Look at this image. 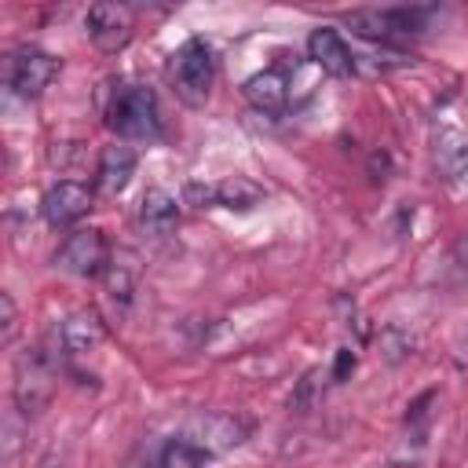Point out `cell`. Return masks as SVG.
<instances>
[{"mask_svg":"<svg viewBox=\"0 0 468 468\" xmlns=\"http://www.w3.org/2000/svg\"><path fill=\"white\" fill-rule=\"evenodd\" d=\"M106 124L110 132H117V139H135V143L157 139L161 135L157 91L146 84H124L106 106Z\"/></svg>","mask_w":468,"mask_h":468,"instance_id":"cell-1","label":"cell"},{"mask_svg":"<svg viewBox=\"0 0 468 468\" xmlns=\"http://www.w3.org/2000/svg\"><path fill=\"white\" fill-rule=\"evenodd\" d=\"M55 373H58V362L51 358V351L44 344L37 347H26L18 358H15V410L33 420L48 402H51V391H55Z\"/></svg>","mask_w":468,"mask_h":468,"instance_id":"cell-2","label":"cell"},{"mask_svg":"<svg viewBox=\"0 0 468 468\" xmlns=\"http://www.w3.org/2000/svg\"><path fill=\"white\" fill-rule=\"evenodd\" d=\"M168 73H172L176 95H179L186 106L197 110V106H205L208 95H212V84H216V55H212V48H208L201 37H190L186 44L176 48Z\"/></svg>","mask_w":468,"mask_h":468,"instance_id":"cell-3","label":"cell"},{"mask_svg":"<svg viewBox=\"0 0 468 468\" xmlns=\"http://www.w3.org/2000/svg\"><path fill=\"white\" fill-rule=\"evenodd\" d=\"M431 15H435L431 7H362V11H347L344 22L366 40H395V37L424 33Z\"/></svg>","mask_w":468,"mask_h":468,"instance_id":"cell-4","label":"cell"},{"mask_svg":"<svg viewBox=\"0 0 468 468\" xmlns=\"http://www.w3.org/2000/svg\"><path fill=\"white\" fill-rule=\"evenodd\" d=\"M58 77V58L44 48L22 44L4 58V84L11 95L18 99H37L44 95V88Z\"/></svg>","mask_w":468,"mask_h":468,"instance_id":"cell-5","label":"cell"},{"mask_svg":"<svg viewBox=\"0 0 468 468\" xmlns=\"http://www.w3.org/2000/svg\"><path fill=\"white\" fill-rule=\"evenodd\" d=\"M102 336H106V329H102V318L95 311H73L51 325V333L44 336V347L51 351L55 362H66V358L95 351L102 344Z\"/></svg>","mask_w":468,"mask_h":468,"instance_id":"cell-6","label":"cell"},{"mask_svg":"<svg viewBox=\"0 0 468 468\" xmlns=\"http://www.w3.org/2000/svg\"><path fill=\"white\" fill-rule=\"evenodd\" d=\"M106 263H110V245H106L102 230H95V227L69 230L55 252V267L73 278H95L106 271Z\"/></svg>","mask_w":468,"mask_h":468,"instance_id":"cell-7","label":"cell"},{"mask_svg":"<svg viewBox=\"0 0 468 468\" xmlns=\"http://www.w3.org/2000/svg\"><path fill=\"white\" fill-rule=\"evenodd\" d=\"M186 201L197 208H230V212H249L263 201V186L252 183L249 176H227L219 183H186Z\"/></svg>","mask_w":468,"mask_h":468,"instance_id":"cell-8","label":"cell"},{"mask_svg":"<svg viewBox=\"0 0 468 468\" xmlns=\"http://www.w3.org/2000/svg\"><path fill=\"white\" fill-rule=\"evenodd\" d=\"M84 26H88V37L99 51L113 55L121 48H128L132 33H135V11L128 4H117V0H102V4H91L88 15H84Z\"/></svg>","mask_w":468,"mask_h":468,"instance_id":"cell-9","label":"cell"},{"mask_svg":"<svg viewBox=\"0 0 468 468\" xmlns=\"http://www.w3.org/2000/svg\"><path fill=\"white\" fill-rule=\"evenodd\" d=\"M91 201H95V190L77 183V179H58L44 190L40 197V216L48 227L62 230V227H73L77 219H84L91 212Z\"/></svg>","mask_w":468,"mask_h":468,"instance_id":"cell-10","label":"cell"},{"mask_svg":"<svg viewBox=\"0 0 468 468\" xmlns=\"http://www.w3.org/2000/svg\"><path fill=\"white\" fill-rule=\"evenodd\" d=\"M431 165L442 183H461L468 176V135L457 124H435L431 132Z\"/></svg>","mask_w":468,"mask_h":468,"instance_id":"cell-11","label":"cell"},{"mask_svg":"<svg viewBox=\"0 0 468 468\" xmlns=\"http://www.w3.org/2000/svg\"><path fill=\"white\" fill-rule=\"evenodd\" d=\"M307 58H311L322 73H329V77H351V73L358 69L355 51H351L347 40H344L336 29H329V26H318V29L307 33Z\"/></svg>","mask_w":468,"mask_h":468,"instance_id":"cell-12","label":"cell"},{"mask_svg":"<svg viewBox=\"0 0 468 468\" xmlns=\"http://www.w3.org/2000/svg\"><path fill=\"white\" fill-rule=\"evenodd\" d=\"M245 435H249V424L241 417H234V413H205V417H194L190 420V431H186V439H194L208 453L230 450L238 442H245Z\"/></svg>","mask_w":468,"mask_h":468,"instance_id":"cell-13","label":"cell"},{"mask_svg":"<svg viewBox=\"0 0 468 468\" xmlns=\"http://www.w3.org/2000/svg\"><path fill=\"white\" fill-rule=\"evenodd\" d=\"M135 165H139V157H135L132 146H124V143L102 146L99 165H95V190H99V194H110V197L121 194V190L132 183Z\"/></svg>","mask_w":468,"mask_h":468,"instance_id":"cell-14","label":"cell"},{"mask_svg":"<svg viewBox=\"0 0 468 468\" xmlns=\"http://www.w3.org/2000/svg\"><path fill=\"white\" fill-rule=\"evenodd\" d=\"M139 227L154 238H165L179 227V201L165 186H150L139 201Z\"/></svg>","mask_w":468,"mask_h":468,"instance_id":"cell-15","label":"cell"},{"mask_svg":"<svg viewBox=\"0 0 468 468\" xmlns=\"http://www.w3.org/2000/svg\"><path fill=\"white\" fill-rule=\"evenodd\" d=\"M245 99L252 102V110L260 113H282L289 106V80L282 69H260L245 80Z\"/></svg>","mask_w":468,"mask_h":468,"instance_id":"cell-16","label":"cell"},{"mask_svg":"<svg viewBox=\"0 0 468 468\" xmlns=\"http://www.w3.org/2000/svg\"><path fill=\"white\" fill-rule=\"evenodd\" d=\"M135 256L132 252H117V256H110V263H106V271H102V278H106V292H110V300L113 303H128L132 300V292H135Z\"/></svg>","mask_w":468,"mask_h":468,"instance_id":"cell-17","label":"cell"},{"mask_svg":"<svg viewBox=\"0 0 468 468\" xmlns=\"http://www.w3.org/2000/svg\"><path fill=\"white\" fill-rule=\"evenodd\" d=\"M205 457H208V450H201V446H197L194 439H186V435H176V439H168V442L157 450L154 468H201Z\"/></svg>","mask_w":468,"mask_h":468,"instance_id":"cell-18","label":"cell"},{"mask_svg":"<svg viewBox=\"0 0 468 468\" xmlns=\"http://www.w3.org/2000/svg\"><path fill=\"white\" fill-rule=\"evenodd\" d=\"M380 355H384L391 366L402 362V358H410V355H413V336H406L402 329L388 325V329L380 333Z\"/></svg>","mask_w":468,"mask_h":468,"instance_id":"cell-19","label":"cell"},{"mask_svg":"<svg viewBox=\"0 0 468 468\" xmlns=\"http://www.w3.org/2000/svg\"><path fill=\"white\" fill-rule=\"evenodd\" d=\"M26 417L11 406L7 413H4V461H11L15 453H18V442H22V431H26Z\"/></svg>","mask_w":468,"mask_h":468,"instance_id":"cell-20","label":"cell"},{"mask_svg":"<svg viewBox=\"0 0 468 468\" xmlns=\"http://www.w3.org/2000/svg\"><path fill=\"white\" fill-rule=\"evenodd\" d=\"M18 333V307H15V296L11 292H0V340L11 344Z\"/></svg>","mask_w":468,"mask_h":468,"instance_id":"cell-21","label":"cell"},{"mask_svg":"<svg viewBox=\"0 0 468 468\" xmlns=\"http://www.w3.org/2000/svg\"><path fill=\"white\" fill-rule=\"evenodd\" d=\"M355 362H358V358H355V351L340 347V351H336V366H333V380L340 384V380H344L347 373H355Z\"/></svg>","mask_w":468,"mask_h":468,"instance_id":"cell-22","label":"cell"},{"mask_svg":"<svg viewBox=\"0 0 468 468\" xmlns=\"http://www.w3.org/2000/svg\"><path fill=\"white\" fill-rule=\"evenodd\" d=\"M40 468H66V457H62L58 450H48V453L40 457Z\"/></svg>","mask_w":468,"mask_h":468,"instance_id":"cell-23","label":"cell"}]
</instances>
